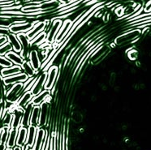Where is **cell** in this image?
<instances>
[{
	"label": "cell",
	"mask_w": 151,
	"mask_h": 150,
	"mask_svg": "<svg viewBox=\"0 0 151 150\" xmlns=\"http://www.w3.org/2000/svg\"><path fill=\"white\" fill-rule=\"evenodd\" d=\"M23 93L24 84L23 83H18V84L12 85L7 90L6 95H5V100L9 102H12V103L17 104V102Z\"/></svg>",
	"instance_id": "obj_1"
},
{
	"label": "cell",
	"mask_w": 151,
	"mask_h": 150,
	"mask_svg": "<svg viewBox=\"0 0 151 150\" xmlns=\"http://www.w3.org/2000/svg\"><path fill=\"white\" fill-rule=\"evenodd\" d=\"M47 77H46V82L44 86V90L51 91L52 88L55 87L56 80L58 77L59 72V67L57 65H53L47 70Z\"/></svg>",
	"instance_id": "obj_2"
},
{
	"label": "cell",
	"mask_w": 151,
	"mask_h": 150,
	"mask_svg": "<svg viewBox=\"0 0 151 150\" xmlns=\"http://www.w3.org/2000/svg\"><path fill=\"white\" fill-rule=\"evenodd\" d=\"M63 25V20L61 19H55L54 18L52 19V23H51V26L49 32L47 33L46 36V42L48 44H51V43L55 42V38L58 33H59L60 28Z\"/></svg>",
	"instance_id": "obj_3"
},
{
	"label": "cell",
	"mask_w": 151,
	"mask_h": 150,
	"mask_svg": "<svg viewBox=\"0 0 151 150\" xmlns=\"http://www.w3.org/2000/svg\"><path fill=\"white\" fill-rule=\"evenodd\" d=\"M28 79H29V76L25 73L20 72V73L17 74V75L4 78L2 81L4 83V85H5V87H6V91H7L12 85L18 84V83H23L24 84Z\"/></svg>",
	"instance_id": "obj_4"
},
{
	"label": "cell",
	"mask_w": 151,
	"mask_h": 150,
	"mask_svg": "<svg viewBox=\"0 0 151 150\" xmlns=\"http://www.w3.org/2000/svg\"><path fill=\"white\" fill-rule=\"evenodd\" d=\"M46 140H47V135H46V130L42 127H38L37 131L34 144L32 149L33 150H45Z\"/></svg>",
	"instance_id": "obj_5"
},
{
	"label": "cell",
	"mask_w": 151,
	"mask_h": 150,
	"mask_svg": "<svg viewBox=\"0 0 151 150\" xmlns=\"http://www.w3.org/2000/svg\"><path fill=\"white\" fill-rule=\"evenodd\" d=\"M47 24H48V21H37L33 25V28L28 33H25L30 42L34 39L37 35H39L40 33H42L46 29V28L48 26Z\"/></svg>",
	"instance_id": "obj_6"
},
{
	"label": "cell",
	"mask_w": 151,
	"mask_h": 150,
	"mask_svg": "<svg viewBox=\"0 0 151 150\" xmlns=\"http://www.w3.org/2000/svg\"><path fill=\"white\" fill-rule=\"evenodd\" d=\"M37 21L35 22H24V23L21 24H12L9 27V30H10L11 33H14V34H19V33H27L29 31L33 25L37 23Z\"/></svg>",
	"instance_id": "obj_7"
},
{
	"label": "cell",
	"mask_w": 151,
	"mask_h": 150,
	"mask_svg": "<svg viewBox=\"0 0 151 150\" xmlns=\"http://www.w3.org/2000/svg\"><path fill=\"white\" fill-rule=\"evenodd\" d=\"M46 77H47V72H42L41 75L37 76L36 82L34 83L33 88L30 90L33 97L38 95L40 93H42L44 90V86L46 82Z\"/></svg>",
	"instance_id": "obj_8"
},
{
	"label": "cell",
	"mask_w": 151,
	"mask_h": 150,
	"mask_svg": "<svg viewBox=\"0 0 151 150\" xmlns=\"http://www.w3.org/2000/svg\"><path fill=\"white\" fill-rule=\"evenodd\" d=\"M24 110H21L17 106V104L11 109L9 112L12 114V122L11 125V128H17L19 129L21 127V121L23 117Z\"/></svg>",
	"instance_id": "obj_9"
},
{
	"label": "cell",
	"mask_w": 151,
	"mask_h": 150,
	"mask_svg": "<svg viewBox=\"0 0 151 150\" xmlns=\"http://www.w3.org/2000/svg\"><path fill=\"white\" fill-rule=\"evenodd\" d=\"M72 24H73V21H72L71 20H66L63 22L62 27L60 28V30L56 37L55 41L56 44L59 45V43H61L63 40L65 38V37L68 35V33H69V31L72 28Z\"/></svg>",
	"instance_id": "obj_10"
},
{
	"label": "cell",
	"mask_w": 151,
	"mask_h": 150,
	"mask_svg": "<svg viewBox=\"0 0 151 150\" xmlns=\"http://www.w3.org/2000/svg\"><path fill=\"white\" fill-rule=\"evenodd\" d=\"M40 118H39V123H38V127L45 126L46 122L48 120L49 117V108L50 102L48 101H44L43 103L40 105Z\"/></svg>",
	"instance_id": "obj_11"
},
{
	"label": "cell",
	"mask_w": 151,
	"mask_h": 150,
	"mask_svg": "<svg viewBox=\"0 0 151 150\" xmlns=\"http://www.w3.org/2000/svg\"><path fill=\"white\" fill-rule=\"evenodd\" d=\"M29 62H30L31 66L33 67V68L35 70V72H38L41 67H42V62L40 59L39 55L37 50H31L29 52Z\"/></svg>",
	"instance_id": "obj_12"
},
{
	"label": "cell",
	"mask_w": 151,
	"mask_h": 150,
	"mask_svg": "<svg viewBox=\"0 0 151 150\" xmlns=\"http://www.w3.org/2000/svg\"><path fill=\"white\" fill-rule=\"evenodd\" d=\"M33 96L32 94V93L30 91L24 92L23 94L21 95V97L20 99L18 100L17 102V106L18 108H20L21 110H24V108L26 107L27 106L31 103V101L33 100Z\"/></svg>",
	"instance_id": "obj_13"
},
{
	"label": "cell",
	"mask_w": 151,
	"mask_h": 150,
	"mask_svg": "<svg viewBox=\"0 0 151 150\" xmlns=\"http://www.w3.org/2000/svg\"><path fill=\"white\" fill-rule=\"evenodd\" d=\"M33 106H34L32 103H30L24 109L23 117H22V121H21V127L28 128L30 126V118H31V115H32Z\"/></svg>",
	"instance_id": "obj_14"
},
{
	"label": "cell",
	"mask_w": 151,
	"mask_h": 150,
	"mask_svg": "<svg viewBox=\"0 0 151 150\" xmlns=\"http://www.w3.org/2000/svg\"><path fill=\"white\" fill-rule=\"evenodd\" d=\"M37 128L38 127H35V126H29V127H28V134H27V140L25 147L29 148V149H32L33 144H34Z\"/></svg>",
	"instance_id": "obj_15"
},
{
	"label": "cell",
	"mask_w": 151,
	"mask_h": 150,
	"mask_svg": "<svg viewBox=\"0 0 151 150\" xmlns=\"http://www.w3.org/2000/svg\"><path fill=\"white\" fill-rule=\"evenodd\" d=\"M51 98L50 97V91L48 90H43L42 93H40L39 94L37 95L35 97H33V100L31 101V103L33 106H40V105L43 103L44 101H48L50 102V100L48 98Z\"/></svg>",
	"instance_id": "obj_16"
},
{
	"label": "cell",
	"mask_w": 151,
	"mask_h": 150,
	"mask_svg": "<svg viewBox=\"0 0 151 150\" xmlns=\"http://www.w3.org/2000/svg\"><path fill=\"white\" fill-rule=\"evenodd\" d=\"M20 72H22V68L20 66L17 65H13L10 67H7V68H2L1 69V76L2 78H6V77H9V76H12V75H17V74H19Z\"/></svg>",
	"instance_id": "obj_17"
},
{
	"label": "cell",
	"mask_w": 151,
	"mask_h": 150,
	"mask_svg": "<svg viewBox=\"0 0 151 150\" xmlns=\"http://www.w3.org/2000/svg\"><path fill=\"white\" fill-rule=\"evenodd\" d=\"M7 42L10 43L12 46V49H13V51H15L16 53H18L20 54L22 50V46H21V44H20V41L17 37V34H14V33H9L7 35Z\"/></svg>",
	"instance_id": "obj_18"
},
{
	"label": "cell",
	"mask_w": 151,
	"mask_h": 150,
	"mask_svg": "<svg viewBox=\"0 0 151 150\" xmlns=\"http://www.w3.org/2000/svg\"><path fill=\"white\" fill-rule=\"evenodd\" d=\"M27 134H28V128L24 127H20L18 130L17 135V146L22 148L25 145L27 140Z\"/></svg>",
	"instance_id": "obj_19"
},
{
	"label": "cell",
	"mask_w": 151,
	"mask_h": 150,
	"mask_svg": "<svg viewBox=\"0 0 151 150\" xmlns=\"http://www.w3.org/2000/svg\"><path fill=\"white\" fill-rule=\"evenodd\" d=\"M18 130L17 128H11L9 131V135L7 138L6 146L9 149H13L14 147L17 146V135H18Z\"/></svg>",
	"instance_id": "obj_20"
},
{
	"label": "cell",
	"mask_w": 151,
	"mask_h": 150,
	"mask_svg": "<svg viewBox=\"0 0 151 150\" xmlns=\"http://www.w3.org/2000/svg\"><path fill=\"white\" fill-rule=\"evenodd\" d=\"M5 57L7 58L8 60H10L11 62H12V64L13 65H17V66H20L23 64L24 60L22 58H21V56L20 55V54H18V53H16L15 51H10L9 53H7V55H5Z\"/></svg>",
	"instance_id": "obj_21"
},
{
	"label": "cell",
	"mask_w": 151,
	"mask_h": 150,
	"mask_svg": "<svg viewBox=\"0 0 151 150\" xmlns=\"http://www.w3.org/2000/svg\"><path fill=\"white\" fill-rule=\"evenodd\" d=\"M40 118V106H33V111H32V115L30 118V126H35L38 127Z\"/></svg>",
	"instance_id": "obj_22"
},
{
	"label": "cell",
	"mask_w": 151,
	"mask_h": 150,
	"mask_svg": "<svg viewBox=\"0 0 151 150\" xmlns=\"http://www.w3.org/2000/svg\"><path fill=\"white\" fill-rule=\"evenodd\" d=\"M21 68H22V72L24 73H25L29 76V78L33 77L36 75V72L33 68V67L31 66L30 62H29V60H24V61L23 64L21 65Z\"/></svg>",
	"instance_id": "obj_23"
},
{
	"label": "cell",
	"mask_w": 151,
	"mask_h": 150,
	"mask_svg": "<svg viewBox=\"0 0 151 150\" xmlns=\"http://www.w3.org/2000/svg\"><path fill=\"white\" fill-rule=\"evenodd\" d=\"M46 36H47V33H46V31L40 33L39 35H37L34 39H33L30 42V46H40L43 45V43L46 42Z\"/></svg>",
	"instance_id": "obj_24"
},
{
	"label": "cell",
	"mask_w": 151,
	"mask_h": 150,
	"mask_svg": "<svg viewBox=\"0 0 151 150\" xmlns=\"http://www.w3.org/2000/svg\"><path fill=\"white\" fill-rule=\"evenodd\" d=\"M10 129V127H1V128H0V144L6 145Z\"/></svg>",
	"instance_id": "obj_25"
},
{
	"label": "cell",
	"mask_w": 151,
	"mask_h": 150,
	"mask_svg": "<svg viewBox=\"0 0 151 150\" xmlns=\"http://www.w3.org/2000/svg\"><path fill=\"white\" fill-rule=\"evenodd\" d=\"M12 50H13L12 46L10 43L7 42L4 44L3 46L0 47V56H5L7 53L12 51Z\"/></svg>",
	"instance_id": "obj_26"
},
{
	"label": "cell",
	"mask_w": 151,
	"mask_h": 150,
	"mask_svg": "<svg viewBox=\"0 0 151 150\" xmlns=\"http://www.w3.org/2000/svg\"><path fill=\"white\" fill-rule=\"evenodd\" d=\"M12 66H13V64L10 60H8L5 56H0V67L7 68V67H12Z\"/></svg>",
	"instance_id": "obj_27"
},
{
	"label": "cell",
	"mask_w": 151,
	"mask_h": 150,
	"mask_svg": "<svg viewBox=\"0 0 151 150\" xmlns=\"http://www.w3.org/2000/svg\"><path fill=\"white\" fill-rule=\"evenodd\" d=\"M6 87L4 85L3 81H0V101H4V96L6 95Z\"/></svg>",
	"instance_id": "obj_28"
},
{
	"label": "cell",
	"mask_w": 151,
	"mask_h": 150,
	"mask_svg": "<svg viewBox=\"0 0 151 150\" xmlns=\"http://www.w3.org/2000/svg\"><path fill=\"white\" fill-rule=\"evenodd\" d=\"M9 33H10V30L8 28L0 27V37H7Z\"/></svg>",
	"instance_id": "obj_29"
},
{
	"label": "cell",
	"mask_w": 151,
	"mask_h": 150,
	"mask_svg": "<svg viewBox=\"0 0 151 150\" xmlns=\"http://www.w3.org/2000/svg\"><path fill=\"white\" fill-rule=\"evenodd\" d=\"M4 101H0V119L4 114Z\"/></svg>",
	"instance_id": "obj_30"
},
{
	"label": "cell",
	"mask_w": 151,
	"mask_h": 150,
	"mask_svg": "<svg viewBox=\"0 0 151 150\" xmlns=\"http://www.w3.org/2000/svg\"><path fill=\"white\" fill-rule=\"evenodd\" d=\"M6 42H7V37H0V47Z\"/></svg>",
	"instance_id": "obj_31"
},
{
	"label": "cell",
	"mask_w": 151,
	"mask_h": 150,
	"mask_svg": "<svg viewBox=\"0 0 151 150\" xmlns=\"http://www.w3.org/2000/svg\"><path fill=\"white\" fill-rule=\"evenodd\" d=\"M13 150H22V149L20 148V147H18V146H16L13 148Z\"/></svg>",
	"instance_id": "obj_32"
},
{
	"label": "cell",
	"mask_w": 151,
	"mask_h": 150,
	"mask_svg": "<svg viewBox=\"0 0 151 150\" xmlns=\"http://www.w3.org/2000/svg\"><path fill=\"white\" fill-rule=\"evenodd\" d=\"M150 4H151V0H150V2H149V3H148L147 5H146V7H148V6H150ZM148 11H151V7H150V9H149V10H148Z\"/></svg>",
	"instance_id": "obj_33"
},
{
	"label": "cell",
	"mask_w": 151,
	"mask_h": 150,
	"mask_svg": "<svg viewBox=\"0 0 151 150\" xmlns=\"http://www.w3.org/2000/svg\"><path fill=\"white\" fill-rule=\"evenodd\" d=\"M6 150H13V149H9V148H7Z\"/></svg>",
	"instance_id": "obj_34"
},
{
	"label": "cell",
	"mask_w": 151,
	"mask_h": 150,
	"mask_svg": "<svg viewBox=\"0 0 151 150\" xmlns=\"http://www.w3.org/2000/svg\"><path fill=\"white\" fill-rule=\"evenodd\" d=\"M28 150H33V149H29Z\"/></svg>",
	"instance_id": "obj_35"
}]
</instances>
